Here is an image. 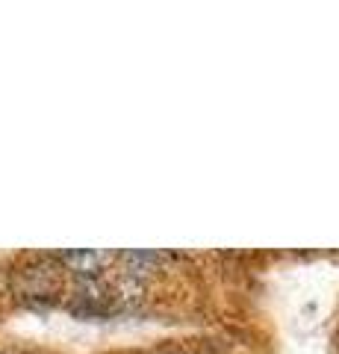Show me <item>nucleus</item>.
Returning <instances> with one entry per match:
<instances>
[{"label":"nucleus","mask_w":339,"mask_h":354,"mask_svg":"<svg viewBox=\"0 0 339 354\" xmlns=\"http://www.w3.org/2000/svg\"><path fill=\"white\" fill-rule=\"evenodd\" d=\"M57 260L62 266H68L71 272L83 274V278H95L101 274L109 263L115 260L113 251H97V248H74V251H59Z\"/></svg>","instance_id":"1"},{"label":"nucleus","mask_w":339,"mask_h":354,"mask_svg":"<svg viewBox=\"0 0 339 354\" xmlns=\"http://www.w3.org/2000/svg\"><path fill=\"white\" fill-rule=\"evenodd\" d=\"M118 260L127 266L124 272L133 278V274H145V272L154 269V266L159 263V254H154V251H124Z\"/></svg>","instance_id":"2"}]
</instances>
